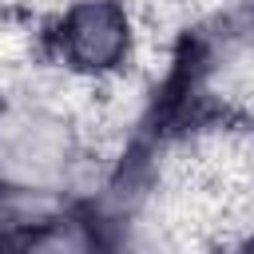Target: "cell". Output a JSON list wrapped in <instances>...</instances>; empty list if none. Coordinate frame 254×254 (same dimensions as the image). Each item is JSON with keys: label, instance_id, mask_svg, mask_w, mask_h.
<instances>
[{"label": "cell", "instance_id": "cell-2", "mask_svg": "<svg viewBox=\"0 0 254 254\" xmlns=\"http://www.w3.org/2000/svg\"><path fill=\"white\" fill-rule=\"evenodd\" d=\"M44 20V64L83 83H103L135 67L143 32L127 0H71Z\"/></svg>", "mask_w": 254, "mask_h": 254}, {"label": "cell", "instance_id": "cell-1", "mask_svg": "<svg viewBox=\"0 0 254 254\" xmlns=\"http://www.w3.org/2000/svg\"><path fill=\"white\" fill-rule=\"evenodd\" d=\"M111 163L91 147L79 115L36 87L0 91V187L48 198H83Z\"/></svg>", "mask_w": 254, "mask_h": 254}]
</instances>
